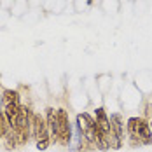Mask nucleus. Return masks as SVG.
<instances>
[{
    "instance_id": "obj_1",
    "label": "nucleus",
    "mask_w": 152,
    "mask_h": 152,
    "mask_svg": "<svg viewBox=\"0 0 152 152\" xmlns=\"http://www.w3.org/2000/svg\"><path fill=\"white\" fill-rule=\"evenodd\" d=\"M128 135L131 140H135L138 143H151L152 142V129L151 122L143 117H129L126 124Z\"/></svg>"
},
{
    "instance_id": "obj_2",
    "label": "nucleus",
    "mask_w": 152,
    "mask_h": 152,
    "mask_svg": "<svg viewBox=\"0 0 152 152\" xmlns=\"http://www.w3.org/2000/svg\"><path fill=\"white\" fill-rule=\"evenodd\" d=\"M58 142L61 145H68L72 138V126H70V117L65 108H58Z\"/></svg>"
},
{
    "instance_id": "obj_3",
    "label": "nucleus",
    "mask_w": 152,
    "mask_h": 152,
    "mask_svg": "<svg viewBox=\"0 0 152 152\" xmlns=\"http://www.w3.org/2000/svg\"><path fill=\"white\" fill-rule=\"evenodd\" d=\"M31 137L35 138L37 142H39V140H44V138H51L46 117H42L40 114H33V115H31ZM51 142H53V140H51Z\"/></svg>"
},
{
    "instance_id": "obj_4",
    "label": "nucleus",
    "mask_w": 152,
    "mask_h": 152,
    "mask_svg": "<svg viewBox=\"0 0 152 152\" xmlns=\"http://www.w3.org/2000/svg\"><path fill=\"white\" fill-rule=\"evenodd\" d=\"M46 121H47L49 133H51V140L58 142V112L53 107L46 108Z\"/></svg>"
},
{
    "instance_id": "obj_5",
    "label": "nucleus",
    "mask_w": 152,
    "mask_h": 152,
    "mask_svg": "<svg viewBox=\"0 0 152 152\" xmlns=\"http://www.w3.org/2000/svg\"><path fill=\"white\" fill-rule=\"evenodd\" d=\"M94 119H96V122L100 124V128L103 129V133L105 135H108L110 131H112V124H110V119H108V115H107L105 108H96V112H94Z\"/></svg>"
},
{
    "instance_id": "obj_6",
    "label": "nucleus",
    "mask_w": 152,
    "mask_h": 152,
    "mask_svg": "<svg viewBox=\"0 0 152 152\" xmlns=\"http://www.w3.org/2000/svg\"><path fill=\"white\" fill-rule=\"evenodd\" d=\"M19 103H5L4 105V114L7 117V121L11 124V128L14 129L16 126V121H18V114H19Z\"/></svg>"
},
{
    "instance_id": "obj_7",
    "label": "nucleus",
    "mask_w": 152,
    "mask_h": 152,
    "mask_svg": "<svg viewBox=\"0 0 152 152\" xmlns=\"http://www.w3.org/2000/svg\"><path fill=\"white\" fill-rule=\"evenodd\" d=\"M110 124H112V129L115 131V135L119 140H124V124H122V117L121 114H112L110 115Z\"/></svg>"
},
{
    "instance_id": "obj_8",
    "label": "nucleus",
    "mask_w": 152,
    "mask_h": 152,
    "mask_svg": "<svg viewBox=\"0 0 152 152\" xmlns=\"http://www.w3.org/2000/svg\"><path fill=\"white\" fill-rule=\"evenodd\" d=\"M11 124L7 121V117H5V114H4V110H0V140H4V138L7 137L9 133H11Z\"/></svg>"
},
{
    "instance_id": "obj_9",
    "label": "nucleus",
    "mask_w": 152,
    "mask_h": 152,
    "mask_svg": "<svg viewBox=\"0 0 152 152\" xmlns=\"http://www.w3.org/2000/svg\"><path fill=\"white\" fill-rule=\"evenodd\" d=\"M5 103H19V94H18V91L5 89L4 91V105Z\"/></svg>"
},
{
    "instance_id": "obj_10",
    "label": "nucleus",
    "mask_w": 152,
    "mask_h": 152,
    "mask_svg": "<svg viewBox=\"0 0 152 152\" xmlns=\"http://www.w3.org/2000/svg\"><path fill=\"white\" fill-rule=\"evenodd\" d=\"M49 145H51V138H44V140H39L37 142V149L39 151H46Z\"/></svg>"
},
{
    "instance_id": "obj_11",
    "label": "nucleus",
    "mask_w": 152,
    "mask_h": 152,
    "mask_svg": "<svg viewBox=\"0 0 152 152\" xmlns=\"http://www.w3.org/2000/svg\"><path fill=\"white\" fill-rule=\"evenodd\" d=\"M151 129H152V121H151Z\"/></svg>"
}]
</instances>
